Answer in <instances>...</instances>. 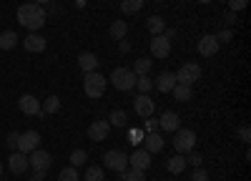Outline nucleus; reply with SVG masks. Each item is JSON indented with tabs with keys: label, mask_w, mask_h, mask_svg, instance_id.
<instances>
[{
	"label": "nucleus",
	"mask_w": 251,
	"mask_h": 181,
	"mask_svg": "<svg viewBox=\"0 0 251 181\" xmlns=\"http://www.w3.org/2000/svg\"><path fill=\"white\" fill-rule=\"evenodd\" d=\"M58 108H60V98H58V96H48L46 103L40 106V111H43V113H55Z\"/></svg>",
	"instance_id": "c85d7f7f"
},
{
	"label": "nucleus",
	"mask_w": 251,
	"mask_h": 181,
	"mask_svg": "<svg viewBox=\"0 0 251 181\" xmlns=\"http://www.w3.org/2000/svg\"><path fill=\"white\" fill-rule=\"evenodd\" d=\"M23 46H25V51H30V53H43L48 43H46V38H43V35L30 33V35L23 40Z\"/></svg>",
	"instance_id": "6ab92c4d"
},
{
	"label": "nucleus",
	"mask_w": 251,
	"mask_h": 181,
	"mask_svg": "<svg viewBox=\"0 0 251 181\" xmlns=\"http://www.w3.org/2000/svg\"><path fill=\"white\" fill-rule=\"evenodd\" d=\"M78 66H80V71H86V73L96 71L98 68V55L96 53H80L78 55Z\"/></svg>",
	"instance_id": "aec40b11"
},
{
	"label": "nucleus",
	"mask_w": 251,
	"mask_h": 181,
	"mask_svg": "<svg viewBox=\"0 0 251 181\" xmlns=\"http://www.w3.org/2000/svg\"><path fill=\"white\" fill-rule=\"evenodd\" d=\"M103 166H106L108 171H126L128 169V154L121 151V149H111L103 154Z\"/></svg>",
	"instance_id": "7ed1b4c3"
},
{
	"label": "nucleus",
	"mask_w": 251,
	"mask_h": 181,
	"mask_svg": "<svg viewBox=\"0 0 251 181\" xmlns=\"http://www.w3.org/2000/svg\"><path fill=\"white\" fill-rule=\"evenodd\" d=\"M86 161H88V154L86 151H83V149H75V151H71V166H83V164H86Z\"/></svg>",
	"instance_id": "2f4dec72"
},
{
	"label": "nucleus",
	"mask_w": 251,
	"mask_h": 181,
	"mask_svg": "<svg viewBox=\"0 0 251 181\" xmlns=\"http://www.w3.org/2000/svg\"><path fill=\"white\" fill-rule=\"evenodd\" d=\"M174 149L176 154H188V151H194L196 149V133L191 129H178L174 131Z\"/></svg>",
	"instance_id": "39448f33"
},
{
	"label": "nucleus",
	"mask_w": 251,
	"mask_h": 181,
	"mask_svg": "<svg viewBox=\"0 0 251 181\" xmlns=\"http://www.w3.org/2000/svg\"><path fill=\"white\" fill-rule=\"evenodd\" d=\"M239 138L244 141V144H249V141H251V129L244 124V126H239Z\"/></svg>",
	"instance_id": "e433bc0d"
},
{
	"label": "nucleus",
	"mask_w": 251,
	"mask_h": 181,
	"mask_svg": "<svg viewBox=\"0 0 251 181\" xmlns=\"http://www.w3.org/2000/svg\"><path fill=\"white\" fill-rule=\"evenodd\" d=\"M126 33H128V23H126V20H113L111 23V38L113 40H123Z\"/></svg>",
	"instance_id": "b1692460"
},
{
	"label": "nucleus",
	"mask_w": 251,
	"mask_h": 181,
	"mask_svg": "<svg viewBox=\"0 0 251 181\" xmlns=\"http://www.w3.org/2000/svg\"><path fill=\"white\" fill-rule=\"evenodd\" d=\"M231 35H234V33L226 28V30H221V33L216 35V40H219V43H228V40H231Z\"/></svg>",
	"instance_id": "58836bf2"
},
{
	"label": "nucleus",
	"mask_w": 251,
	"mask_h": 181,
	"mask_svg": "<svg viewBox=\"0 0 251 181\" xmlns=\"http://www.w3.org/2000/svg\"><path fill=\"white\" fill-rule=\"evenodd\" d=\"M186 166H188V164H186V158H183L181 154H176V156H171L169 161H166V169H169L171 174H176V176H178Z\"/></svg>",
	"instance_id": "5701e85b"
},
{
	"label": "nucleus",
	"mask_w": 251,
	"mask_h": 181,
	"mask_svg": "<svg viewBox=\"0 0 251 181\" xmlns=\"http://www.w3.org/2000/svg\"><path fill=\"white\" fill-rule=\"evenodd\" d=\"M0 181H3V179H0Z\"/></svg>",
	"instance_id": "3c124183"
},
{
	"label": "nucleus",
	"mask_w": 251,
	"mask_h": 181,
	"mask_svg": "<svg viewBox=\"0 0 251 181\" xmlns=\"http://www.w3.org/2000/svg\"><path fill=\"white\" fill-rule=\"evenodd\" d=\"M111 133V124L108 121H93V124L88 126V138L91 141H106Z\"/></svg>",
	"instance_id": "ddd939ff"
},
{
	"label": "nucleus",
	"mask_w": 251,
	"mask_h": 181,
	"mask_svg": "<svg viewBox=\"0 0 251 181\" xmlns=\"http://www.w3.org/2000/svg\"><path fill=\"white\" fill-rule=\"evenodd\" d=\"M191 179H194V181H208V171L199 166V169L194 171V176H191Z\"/></svg>",
	"instance_id": "4c0bfd02"
},
{
	"label": "nucleus",
	"mask_w": 251,
	"mask_h": 181,
	"mask_svg": "<svg viewBox=\"0 0 251 181\" xmlns=\"http://www.w3.org/2000/svg\"><path fill=\"white\" fill-rule=\"evenodd\" d=\"M18 108L23 111L25 116H46L43 111H40V101L33 96V93H23L18 98Z\"/></svg>",
	"instance_id": "1a4fd4ad"
},
{
	"label": "nucleus",
	"mask_w": 251,
	"mask_h": 181,
	"mask_svg": "<svg viewBox=\"0 0 251 181\" xmlns=\"http://www.w3.org/2000/svg\"><path fill=\"white\" fill-rule=\"evenodd\" d=\"M15 46H18V33L15 30L0 33V51H13Z\"/></svg>",
	"instance_id": "4be33fe9"
},
{
	"label": "nucleus",
	"mask_w": 251,
	"mask_h": 181,
	"mask_svg": "<svg viewBox=\"0 0 251 181\" xmlns=\"http://www.w3.org/2000/svg\"><path fill=\"white\" fill-rule=\"evenodd\" d=\"M216 51H219V40H216V35H203V38L199 40V53H201L203 58L216 55Z\"/></svg>",
	"instance_id": "f3484780"
},
{
	"label": "nucleus",
	"mask_w": 251,
	"mask_h": 181,
	"mask_svg": "<svg viewBox=\"0 0 251 181\" xmlns=\"http://www.w3.org/2000/svg\"><path fill=\"white\" fill-rule=\"evenodd\" d=\"M28 164H30L38 174H46V171L53 166V156H50L48 151L35 149V151H30V156H28Z\"/></svg>",
	"instance_id": "0eeeda50"
},
{
	"label": "nucleus",
	"mask_w": 251,
	"mask_h": 181,
	"mask_svg": "<svg viewBox=\"0 0 251 181\" xmlns=\"http://www.w3.org/2000/svg\"><path fill=\"white\" fill-rule=\"evenodd\" d=\"M33 3H35V5H40V8H43L46 3H50V0H33Z\"/></svg>",
	"instance_id": "49530a36"
},
{
	"label": "nucleus",
	"mask_w": 251,
	"mask_h": 181,
	"mask_svg": "<svg viewBox=\"0 0 251 181\" xmlns=\"http://www.w3.org/2000/svg\"><path fill=\"white\" fill-rule=\"evenodd\" d=\"M199 3H201V5H208V3H211V0H199Z\"/></svg>",
	"instance_id": "de8ad7c7"
},
{
	"label": "nucleus",
	"mask_w": 251,
	"mask_h": 181,
	"mask_svg": "<svg viewBox=\"0 0 251 181\" xmlns=\"http://www.w3.org/2000/svg\"><path fill=\"white\" fill-rule=\"evenodd\" d=\"M171 93L176 96V101H191V96H194V91H191V86H181V83H176Z\"/></svg>",
	"instance_id": "bb28decb"
},
{
	"label": "nucleus",
	"mask_w": 251,
	"mask_h": 181,
	"mask_svg": "<svg viewBox=\"0 0 251 181\" xmlns=\"http://www.w3.org/2000/svg\"><path fill=\"white\" fill-rule=\"evenodd\" d=\"M111 83L116 86V91H133L136 88V73L131 68H116L111 73Z\"/></svg>",
	"instance_id": "20e7f679"
},
{
	"label": "nucleus",
	"mask_w": 251,
	"mask_h": 181,
	"mask_svg": "<svg viewBox=\"0 0 251 181\" xmlns=\"http://www.w3.org/2000/svg\"><path fill=\"white\" fill-rule=\"evenodd\" d=\"M153 86H156V91H161V93H171L174 86H176V73H174V71H163V73L153 80Z\"/></svg>",
	"instance_id": "2eb2a0df"
},
{
	"label": "nucleus",
	"mask_w": 251,
	"mask_h": 181,
	"mask_svg": "<svg viewBox=\"0 0 251 181\" xmlns=\"http://www.w3.org/2000/svg\"><path fill=\"white\" fill-rule=\"evenodd\" d=\"M58 181H80L78 169H75V166H66V169L58 174Z\"/></svg>",
	"instance_id": "473e14b6"
},
{
	"label": "nucleus",
	"mask_w": 251,
	"mask_h": 181,
	"mask_svg": "<svg viewBox=\"0 0 251 181\" xmlns=\"http://www.w3.org/2000/svg\"><path fill=\"white\" fill-rule=\"evenodd\" d=\"M143 8V0H121V10L126 15H136Z\"/></svg>",
	"instance_id": "393cba45"
},
{
	"label": "nucleus",
	"mask_w": 251,
	"mask_h": 181,
	"mask_svg": "<svg viewBox=\"0 0 251 181\" xmlns=\"http://www.w3.org/2000/svg\"><path fill=\"white\" fill-rule=\"evenodd\" d=\"M183 158H186V164H191L194 169H199V166L203 164V156L196 154V151H188V156H183Z\"/></svg>",
	"instance_id": "f704fd0d"
},
{
	"label": "nucleus",
	"mask_w": 251,
	"mask_h": 181,
	"mask_svg": "<svg viewBox=\"0 0 251 181\" xmlns=\"http://www.w3.org/2000/svg\"><path fill=\"white\" fill-rule=\"evenodd\" d=\"M131 141H133V144L143 141V133H141V129H131Z\"/></svg>",
	"instance_id": "a19ab883"
},
{
	"label": "nucleus",
	"mask_w": 251,
	"mask_h": 181,
	"mask_svg": "<svg viewBox=\"0 0 251 181\" xmlns=\"http://www.w3.org/2000/svg\"><path fill=\"white\" fill-rule=\"evenodd\" d=\"M246 5H249V0H228V10L231 13H241L246 10Z\"/></svg>",
	"instance_id": "c9c22d12"
},
{
	"label": "nucleus",
	"mask_w": 251,
	"mask_h": 181,
	"mask_svg": "<svg viewBox=\"0 0 251 181\" xmlns=\"http://www.w3.org/2000/svg\"><path fill=\"white\" fill-rule=\"evenodd\" d=\"M199 78H201V68L196 63H183L176 71V83H181V86H194Z\"/></svg>",
	"instance_id": "423d86ee"
},
{
	"label": "nucleus",
	"mask_w": 251,
	"mask_h": 181,
	"mask_svg": "<svg viewBox=\"0 0 251 181\" xmlns=\"http://www.w3.org/2000/svg\"><path fill=\"white\" fill-rule=\"evenodd\" d=\"M146 28H149L151 35H161V33L166 30V20H163L161 15H151L149 20H146Z\"/></svg>",
	"instance_id": "412c9836"
},
{
	"label": "nucleus",
	"mask_w": 251,
	"mask_h": 181,
	"mask_svg": "<svg viewBox=\"0 0 251 181\" xmlns=\"http://www.w3.org/2000/svg\"><path fill=\"white\" fill-rule=\"evenodd\" d=\"M156 129H158V121H156L153 116H149V118H146V131L151 133V131H156Z\"/></svg>",
	"instance_id": "ea45409f"
},
{
	"label": "nucleus",
	"mask_w": 251,
	"mask_h": 181,
	"mask_svg": "<svg viewBox=\"0 0 251 181\" xmlns=\"http://www.w3.org/2000/svg\"><path fill=\"white\" fill-rule=\"evenodd\" d=\"M43 176H46V174H38V171H35V176H33L30 181H43Z\"/></svg>",
	"instance_id": "a18cd8bd"
},
{
	"label": "nucleus",
	"mask_w": 251,
	"mask_h": 181,
	"mask_svg": "<svg viewBox=\"0 0 251 181\" xmlns=\"http://www.w3.org/2000/svg\"><path fill=\"white\" fill-rule=\"evenodd\" d=\"M149 51H151L153 58H169V53H171V40L166 38V35H153Z\"/></svg>",
	"instance_id": "9d476101"
},
{
	"label": "nucleus",
	"mask_w": 251,
	"mask_h": 181,
	"mask_svg": "<svg viewBox=\"0 0 251 181\" xmlns=\"http://www.w3.org/2000/svg\"><path fill=\"white\" fill-rule=\"evenodd\" d=\"M128 164L138 171H149L151 169V154L146 151V149H136L131 156H128Z\"/></svg>",
	"instance_id": "f8f14e48"
},
{
	"label": "nucleus",
	"mask_w": 251,
	"mask_h": 181,
	"mask_svg": "<svg viewBox=\"0 0 251 181\" xmlns=\"http://www.w3.org/2000/svg\"><path fill=\"white\" fill-rule=\"evenodd\" d=\"M106 86H108V80L98 71H91V73H86V78H83V88H86V96H91V98H103Z\"/></svg>",
	"instance_id": "f03ea898"
},
{
	"label": "nucleus",
	"mask_w": 251,
	"mask_h": 181,
	"mask_svg": "<svg viewBox=\"0 0 251 181\" xmlns=\"http://www.w3.org/2000/svg\"><path fill=\"white\" fill-rule=\"evenodd\" d=\"M158 129H163V131H178L181 129V118H178V113L176 111H163L161 113V118H158Z\"/></svg>",
	"instance_id": "4468645a"
},
{
	"label": "nucleus",
	"mask_w": 251,
	"mask_h": 181,
	"mask_svg": "<svg viewBox=\"0 0 251 181\" xmlns=\"http://www.w3.org/2000/svg\"><path fill=\"white\" fill-rule=\"evenodd\" d=\"M8 166H10V171H15V174H25L28 171V154H20V151H13L10 154V158H8Z\"/></svg>",
	"instance_id": "dca6fc26"
},
{
	"label": "nucleus",
	"mask_w": 251,
	"mask_h": 181,
	"mask_svg": "<svg viewBox=\"0 0 251 181\" xmlns=\"http://www.w3.org/2000/svg\"><path fill=\"white\" fill-rule=\"evenodd\" d=\"M136 88L141 91V93H149V91H153V78L146 73V76H138L136 78Z\"/></svg>",
	"instance_id": "cd10ccee"
},
{
	"label": "nucleus",
	"mask_w": 251,
	"mask_h": 181,
	"mask_svg": "<svg viewBox=\"0 0 251 181\" xmlns=\"http://www.w3.org/2000/svg\"><path fill=\"white\" fill-rule=\"evenodd\" d=\"M161 35H166V38H169V40H174V38H176V30H163Z\"/></svg>",
	"instance_id": "c03bdc74"
},
{
	"label": "nucleus",
	"mask_w": 251,
	"mask_h": 181,
	"mask_svg": "<svg viewBox=\"0 0 251 181\" xmlns=\"http://www.w3.org/2000/svg\"><path fill=\"white\" fill-rule=\"evenodd\" d=\"M136 76H146V73H149L151 71V58H138L136 60V66L131 68Z\"/></svg>",
	"instance_id": "c756f323"
},
{
	"label": "nucleus",
	"mask_w": 251,
	"mask_h": 181,
	"mask_svg": "<svg viewBox=\"0 0 251 181\" xmlns=\"http://www.w3.org/2000/svg\"><path fill=\"white\" fill-rule=\"evenodd\" d=\"M133 111H136V116H141V118H149V116H153L156 106H153V101H151L149 96L141 93V96H136V101H133Z\"/></svg>",
	"instance_id": "9b49d317"
},
{
	"label": "nucleus",
	"mask_w": 251,
	"mask_h": 181,
	"mask_svg": "<svg viewBox=\"0 0 251 181\" xmlns=\"http://www.w3.org/2000/svg\"><path fill=\"white\" fill-rule=\"evenodd\" d=\"M118 179L121 181H146V171H138V169H133V171H118Z\"/></svg>",
	"instance_id": "a878e982"
},
{
	"label": "nucleus",
	"mask_w": 251,
	"mask_h": 181,
	"mask_svg": "<svg viewBox=\"0 0 251 181\" xmlns=\"http://www.w3.org/2000/svg\"><path fill=\"white\" fill-rule=\"evenodd\" d=\"M156 3H163V0H156Z\"/></svg>",
	"instance_id": "8fccbe9b"
},
{
	"label": "nucleus",
	"mask_w": 251,
	"mask_h": 181,
	"mask_svg": "<svg viewBox=\"0 0 251 181\" xmlns=\"http://www.w3.org/2000/svg\"><path fill=\"white\" fill-rule=\"evenodd\" d=\"M8 144H10V146L18 144V133H10V136H8Z\"/></svg>",
	"instance_id": "37998d69"
},
{
	"label": "nucleus",
	"mask_w": 251,
	"mask_h": 181,
	"mask_svg": "<svg viewBox=\"0 0 251 181\" xmlns=\"http://www.w3.org/2000/svg\"><path fill=\"white\" fill-rule=\"evenodd\" d=\"M143 149L149 151V154H158V151L163 149V136L156 133V131L146 133V136H143Z\"/></svg>",
	"instance_id": "a211bd4d"
},
{
	"label": "nucleus",
	"mask_w": 251,
	"mask_h": 181,
	"mask_svg": "<svg viewBox=\"0 0 251 181\" xmlns=\"http://www.w3.org/2000/svg\"><path fill=\"white\" fill-rule=\"evenodd\" d=\"M118 48H121V53H128V51H131V43L123 38V40H118Z\"/></svg>",
	"instance_id": "79ce46f5"
},
{
	"label": "nucleus",
	"mask_w": 251,
	"mask_h": 181,
	"mask_svg": "<svg viewBox=\"0 0 251 181\" xmlns=\"http://www.w3.org/2000/svg\"><path fill=\"white\" fill-rule=\"evenodd\" d=\"M18 23L35 33V30H40V28L46 26V10L40 8V5H35V3L20 5L18 8Z\"/></svg>",
	"instance_id": "f257e3e1"
},
{
	"label": "nucleus",
	"mask_w": 251,
	"mask_h": 181,
	"mask_svg": "<svg viewBox=\"0 0 251 181\" xmlns=\"http://www.w3.org/2000/svg\"><path fill=\"white\" fill-rule=\"evenodd\" d=\"M103 179H106V171H103L100 166H88L86 181H103Z\"/></svg>",
	"instance_id": "72a5a7b5"
},
{
	"label": "nucleus",
	"mask_w": 251,
	"mask_h": 181,
	"mask_svg": "<svg viewBox=\"0 0 251 181\" xmlns=\"http://www.w3.org/2000/svg\"><path fill=\"white\" fill-rule=\"evenodd\" d=\"M18 151L20 154H30L40 146V133L38 131H25V133H18Z\"/></svg>",
	"instance_id": "6e6552de"
},
{
	"label": "nucleus",
	"mask_w": 251,
	"mask_h": 181,
	"mask_svg": "<svg viewBox=\"0 0 251 181\" xmlns=\"http://www.w3.org/2000/svg\"><path fill=\"white\" fill-rule=\"evenodd\" d=\"M108 124L111 126H126V124H128V113H126V111H111Z\"/></svg>",
	"instance_id": "7c9ffc66"
},
{
	"label": "nucleus",
	"mask_w": 251,
	"mask_h": 181,
	"mask_svg": "<svg viewBox=\"0 0 251 181\" xmlns=\"http://www.w3.org/2000/svg\"><path fill=\"white\" fill-rule=\"evenodd\" d=\"M0 176H3V164H0Z\"/></svg>",
	"instance_id": "09e8293b"
}]
</instances>
